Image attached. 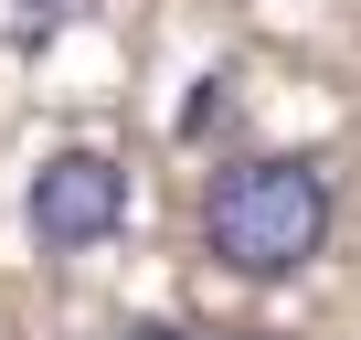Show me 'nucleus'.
<instances>
[{
    "label": "nucleus",
    "instance_id": "nucleus-1",
    "mask_svg": "<svg viewBox=\"0 0 361 340\" xmlns=\"http://www.w3.org/2000/svg\"><path fill=\"white\" fill-rule=\"evenodd\" d=\"M329 170L308 149H255L234 170H213V192H202V255L245 287H287L298 266L329 255Z\"/></svg>",
    "mask_w": 361,
    "mask_h": 340
},
{
    "label": "nucleus",
    "instance_id": "nucleus-2",
    "mask_svg": "<svg viewBox=\"0 0 361 340\" xmlns=\"http://www.w3.org/2000/svg\"><path fill=\"white\" fill-rule=\"evenodd\" d=\"M22 224L43 255H96L117 224H128V170L106 149H54L32 170V192H22Z\"/></svg>",
    "mask_w": 361,
    "mask_h": 340
},
{
    "label": "nucleus",
    "instance_id": "nucleus-3",
    "mask_svg": "<svg viewBox=\"0 0 361 340\" xmlns=\"http://www.w3.org/2000/svg\"><path fill=\"white\" fill-rule=\"evenodd\" d=\"M64 22H75V0H22V11H11V43H22V54H43Z\"/></svg>",
    "mask_w": 361,
    "mask_h": 340
},
{
    "label": "nucleus",
    "instance_id": "nucleus-4",
    "mask_svg": "<svg viewBox=\"0 0 361 340\" xmlns=\"http://www.w3.org/2000/svg\"><path fill=\"white\" fill-rule=\"evenodd\" d=\"M224 85H234V75H202V96H192V107H180V138H202V128H213V117H224V107H234V96H224Z\"/></svg>",
    "mask_w": 361,
    "mask_h": 340
},
{
    "label": "nucleus",
    "instance_id": "nucleus-5",
    "mask_svg": "<svg viewBox=\"0 0 361 340\" xmlns=\"http://www.w3.org/2000/svg\"><path fill=\"white\" fill-rule=\"evenodd\" d=\"M117 340H180L170 319H117Z\"/></svg>",
    "mask_w": 361,
    "mask_h": 340
}]
</instances>
